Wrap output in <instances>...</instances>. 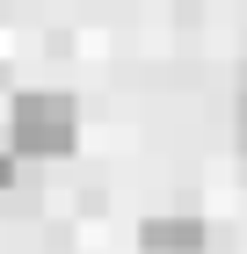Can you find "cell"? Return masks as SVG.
<instances>
[{
	"label": "cell",
	"mask_w": 247,
	"mask_h": 254,
	"mask_svg": "<svg viewBox=\"0 0 247 254\" xmlns=\"http://www.w3.org/2000/svg\"><path fill=\"white\" fill-rule=\"evenodd\" d=\"M7 138H15L22 160H58V153H73V138H80V109L66 95H22L7 109Z\"/></svg>",
	"instance_id": "obj_1"
},
{
	"label": "cell",
	"mask_w": 247,
	"mask_h": 254,
	"mask_svg": "<svg viewBox=\"0 0 247 254\" xmlns=\"http://www.w3.org/2000/svg\"><path fill=\"white\" fill-rule=\"evenodd\" d=\"M146 254H204V218H153L138 233Z\"/></svg>",
	"instance_id": "obj_2"
},
{
	"label": "cell",
	"mask_w": 247,
	"mask_h": 254,
	"mask_svg": "<svg viewBox=\"0 0 247 254\" xmlns=\"http://www.w3.org/2000/svg\"><path fill=\"white\" fill-rule=\"evenodd\" d=\"M233 145L247 153V73H240V109H233Z\"/></svg>",
	"instance_id": "obj_3"
},
{
	"label": "cell",
	"mask_w": 247,
	"mask_h": 254,
	"mask_svg": "<svg viewBox=\"0 0 247 254\" xmlns=\"http://www.w3.org/2000/svg\"><path fill=\"white\" fill-rule=\"evenodd\" d=\"M15 160H22V153H0V189H15V175H22Z\"/></svg>",
	"instance_id": "obj_4"
}]
</instances>
